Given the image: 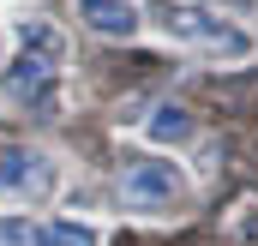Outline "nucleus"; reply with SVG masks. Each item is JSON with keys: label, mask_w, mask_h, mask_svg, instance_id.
<instances>
[{"label": "nucleus", "mask_w": 258, "mask_h": 246, "mask_svg": "<svg viewBox=\"0 0 258 246\" xmlns=\"http://www.w3.org/2000/svg\"><path fill=\"white\" fill-rule=\"evenodd\" d=\"M0 246H42V228L30 216H0Z\"/></svg>", "instance_id": "obj_8"}, {"label": "nucleus", "mask_w": 258, "mask_h": 246, "mask_svg": "<svg viewBox=\"0 0 258 246\" xmlns=\"http://www.w3.org/2000/svg\"><path fill=\"white\" fill-rule=\"evenodd\" d=\"M54 186V162L36 150H0V198H42Z\"/></svg>", "instance_id": "obj_3"}, {"label": "nucleus", "mask_w": 258, "mask_h": 246, "mask_svg": "<svg viewBox=\"0 0 258 246\" xmlns=\"http://www.w3.org/2000/svg\"><path fill=\"white\" fill-rule=\"evenodd\" d=\"M48 90H54V60L24 48V60L6 72V96L12 102H48Z\"/></svg>", "instance_id": "obj_4"}, {"label": "nucleus", "mask_w": 258, "mask_h": 246, "mask_svg": "<svg viewBox=\"0 0 258 246\" xmlns=\"http://www.w3.org/2000/svg\"><path fill=\"white\" fill-rule=\"evenodd\" d=\"M144 132H150V144H180V138H192V114L168 102V108H156L144 120Z\"/></svg>", "instance_id": "obj_6"}, {"label": "nucleus", "mask_w": 258, "mask_h": 246, "mask_svg": "<svg viewBox=\"0 0 258 246\" xmlns=\"http://www.w3.org/2000/svg\"><path fill=\"white\" fill-rule=\"evenodd\" d=\"M42 246H102V240H96V228H84V222H48V228H42Z\"/></svg>", "instance_id": "obj_7"}, {"label": "nucleus", "mask_w": 258, "mask_h": 246, "mask_svg": "<svg viewBox=\"0 0 258 246\" xmlns=\"http://www.w3.org/2000/svg\"><path fill=\"white\" fill-rule=\"evenodd\" d=\"M78 18L96 36H132L138 30V12H132L126 0H78Z\"/></svg>", "instance_id": "obj_5"}, {"label": "nucleus", "mask_w": 258, "mask_h": 246, "mask_svg": "<svg viewBox=\"0 0 258 246\" xmlns=\"http://www.w3.org/2000/svg\"><path fill=\"white\" fill-rule=\"evenodd\" d=\"M180 192H186V174L174 162H132L126 180H120V198L132 210H168Z\"/></svg>", "instance_id": "obj_2"}, {"label": "nucleus", "mask_w": 258, "mask_h": 246, "mask_svg": "<svg viewBox=\"0 0 258 246\" xmlns=\"http://www.w3.org/2000/svg\"><path fill=\"white\" fill-rule=\"evenodd\" d=\"M162 24H168V36H186V42H204L210 54H222V60H246L258 42L246 30H234V24H222V18H210V12H198V6H168L162 12Z\"/></svg>", "instance_id": "obj_1"}]
</instances>
